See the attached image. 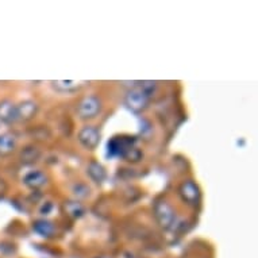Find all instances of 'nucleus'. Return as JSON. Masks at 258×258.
Returning <instances> with one entry per match:
<instances>
[{
    "label": "nucleus",
    "instance_id": "f257e3e1",
    "mask_svg": "<svg viewBox=\"0 0 258 258\" xmlns=\"http://www.w3.org/2000/svg\"><path fill=\"white\" fill-rule=\"evenodd\" d=\"M154 216L162 229H170L176 220V212L169 203L166 202H157L154 206Z\"/></svg>",
    "mask_w": 258,
    "mask_h": 258
},
{
    "label": "nucleus",
    "instance_id": "f03ea898",
    "mask_svg": "<svg viewBox=\"0 0 258 258\" xmlns=\"http://www.w3.org/2000/svg\"><path fill=\"white\" fill-rule=\"evenodd\" d=\"M102 110V103L96 96H85L77 104V114L83 119H92Z\"/></svg>",
    "mask_w": 258,
    "mask_h": 258
},
{
    "label": "nucleus",
    "instance_id": "7ed1b4c3",
    "mask_svg": "<svg viewBox=\"0 0 258 258\" xmlns=\"http://www.w3.org/2000/svg\"><path fill=\"white\" fill-rule=\"evenodd\" d=\"M124 103L134 112H141V111H144L148 107L149 96L138 87V88L130 89L127 92L126 98H124Z\"/></svg>",
    "mask_w": 258,
    "mask_h": 258
},
{
    "label": "nucleus",
    "instance_id": "20e7f679",
    "mask_svg": "<svg viewBox=\"0 0 258 258\" xmlns=\"http://www.w3.org/2000/svg\"><path fill=\"white\" fill-rule=\"evenodd\" d=\"M178 194L181 196V199L184 203L188 206H198L200 202V189L198 184L192 180H186L180 185L178 188Z\"/></svg>",
    "mask_w": 258,
    "mask_h": 258
},
{
    "label": "nucleus",
    "instance_id": "39448f33",
    "mask_svg": "<svg viewBox=\"0 0 258 258\" xmlns=\"http://www.w3.org/2000/svg\"><path fill=\"white\" fill-rule=\"evenodd\" d=\"M79 141L85 149L93 150L98 148L99 142H100V133L96 127L85 126L79 132Z\"/></svg>",
    "mask_w": 258,
    "mask_h": 258
},
{
    "label": "nucleus",
    "instance_id": "423d86ee",
    "mask_svg": "<svg viewBox=\"0 0 258 258\" xmlns=\"http://www.w3.org/2000/svg\"><path fill=\"white\" fill-rule=\"evenodd\" d=\"M17 120V106L9 99L0 100V122L6 123V124H11V123H15Z\"/></svg>",
    "mask_w": 258,
    "mask_h": 258
},
{
    "label": "nucleus",
    "instance_id": "0eeeda50",
    "mask_svg": "<svg viewBox=\"0 0 258 258\" xmlns=\"http://www.w3.org/2000/svg\"><path fill=\"white\" fill-rule=\"evenodd\" d=\"M37 112H38V106L33 100H25L17 106L18 120H25V122L30 120L34 118Z\"/></svg>",
    "mask_w": 258,
    "mask_h": 258
},
{
    "label": "nucleus",
    "instance_id": "6e6552de",
    "mask_svg": "<svg viewBox=\"0 0 258 258\" xmlns=\"http://www.w3.org/2000/svg\"><path fill=\"white\" fill-rule=\"evenodd\" d=\"M23 182H25V185H27L31 189H38L46 184L47 177L46 174L41 170H31L23 177Z\"/></svg>",
    "mask_w": 258,
    "mask_h": 258
},
{
    "label": "nucleus",
    "instance_id": "1a4fd4ad",
    "mask_svg": "<svg viewBox=\"0 0 258 258\" xmlns=\"http://www.w3.org/2000/svg\"><path fill=\"white\" fill-rule=\"evenodd\" d=\"M87 172H88L89 177L92 178L95 182H98V184H102V182L107 178L106 169L103 168L102 164H99L96 161H91V162H89L88 168H87Z\"/></svg>",
    "mask_w": 258,
    "mask_h": 258
},
{
    "label": "nucleus",
    "instance_id": "9d476101",
    "mask_svg": "<svg viewBox=\"0 0 258 258\" xmlns=\"http://www.w3.org/2000/svg\"><path fill=\"white\" fill-rule=\"evenodd\" d=\"M33 229H34L35 233H38L41 237L45 238H50L55 234L54 224L46 219L35 220L34 224H33Z\"/></svg>",
    "mask_w": 258,
    "mask_h": 258
},
{
    "label": "nucleus",
    "instance_id": "9b49d317",
    "mask_svg": "<svg viewBox=\"0 0 258 258\" xmlns=\"http://www.w3.org/2000/svg\"><path fill=\"white\" fill-rule=\"evenodd\" d=\"M41 157V150L35 146H26L21 153V160L23 164H34Z\"/></svg>",
    "mask_w": 258,
    "mask_h": 258
},
{
    "label": "nucleus",
    "instance_id": "f8f14e48",
    "mask_svg": "<svg viewBox=\"0 0 258 258\" xmlns=\"http://www.w3.org/2000/svg\"><path fill=\"white\" fill-rule=\"evenodd\" d=\"M63 210L67 212V215L71 216L72 219H79L85 214L84 206L79 202H67L63 206Z\"/></svg>",
    "mask_w": 258,
    "mask_h": 258
},
{
    "label": "nucleus",
    "instance_id": "ddd939ff",
    "mask_svg": "<svg viewBox=\"0 0 258 258\" xmlns=\"http://www.w3.org/2000/svg\"><path fill=\"white\" fill-rule=\"evenodd\" d=\"M17 146V141L14 138V136L11 134H0V154L5 156V154H9L15 149Z\"/></svg>",
    "mask_w": 258,
    "mask_h": 258
},
{
    "label": "nucleus",
    "instance_id": "4468645a",
    "mask_svg": "<svg viewBox=\"0 0 258 258\" xmlns=\"http://www.w3.org/2000/svg\"><path fill=\"white\" fill-rule=\"evenodd\" d=\"M51 84L57 91H61V92H72V91H76V89H80L84 83H80V81H51Z\"/></svg>",
    "mask_w": 258,
    "mask_h": 258
},
{
    "label": "nucleus",
    "instance_id": "2eb2a0df",
    "mask_svg": "<svg viewBox=\"0 0 258 258\" xmlns=\"http://www.w3.org/2000/svg\"><path fill=\"white\" fill-rule=\"evenodd\" d=\"M123 158L127 161H133V162H137V161H140L141 158H142V153H141L140 149L137 148H130L128 150H127L126 153H124V156H123Z\"/></svg>",
    "mask_w": 258,
    "mask_h": 258
},
{
    "label": "nucleus",
    "instance_id": "dca6fc26",
    "mask_svg": "<svg viewBox=\"0 0 258 258\" xmlns=\"http://www.w3.org/2000/svg\"><path fill=\"white\" fill-rule=\"evenodd\" d=\"M73 194H75L77 198L84 199V198H87V196L89 195V188L87 185H84V184H77V185H75V188H73Z\"/></svg>",
    "mask_w": 258,
    "mask_h": 258
},
{
    "label": "nucleus",
    "instance_id": "f3484780",
    "mask_svg": "<svg viewBox=\"0 0 258 258\" xmlns=\"http://www.w3.org/2000/svg\"><path fill=\"white\" fill-rule=\"evenodd\" d=\"M6 192H7V185H6V182L0 178V199L5 198Z\"/></svg>",
    "mask_w": 258,
    "mask_h": 258
},
{
    "label": "nucleus",
    "instance_id": "a211bd4d",
    "mask_svg": "<svg viewBox=\"0 0 258 258\" xmlns=\"http://www.w3.org/2000/svg\"><path fill=\"white\" fill-rule=\"evenodd\" d=\"M98 258H110V257H107V255H103V257H98Z\"/></svg>",
    "mask_w": 258,
    "mask_h": 258
}]
</instances>
